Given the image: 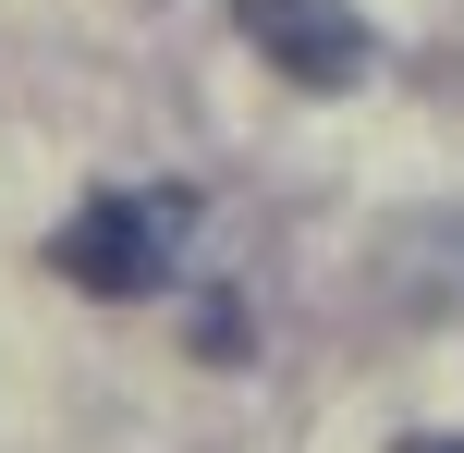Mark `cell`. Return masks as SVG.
Wrapping results in <instances>:
<instances>
[{"label":"cell","instance_id":"cell-1","mask_svg":"<svg viewBox=\"0 0 464 453\" xmlns=\"http://www.w3.org/2000/svg\"><path fill=\"white\" fill-rule=\"evenodd\" d=\"M184 221H196V196H86V209L62 221V282H86V294H111V307H135V294H160L171 282V258H184Z\"/></svg>","mask_w":464,"mask_h":453},{"label":"cell","instance_id":"cell-2","mask_svg":"<svg viewBox=\"0 0 464 453\" xmlns=\"http://www.w3.org/2000/svg\"><path fill=\"white\" fill-rule=\"evenodd\" d=\"M232 25H245L294 86H354V74H367V25H354V0H232Z\"/></svg>","mask_w":464,"mask_h":453},{"label":"cell","instance_id":"cell-3","mask_svg":"<svg viewBox=\"0 0 464 453\" xmlns=\"http://www.w3.org/2000/svg\"><path fill=\"white\" fill-rule=\"evenodd\" d=\"M403 453H464V441H403Z\"/></svg>","mask_w":464,"mask_h":453}]
</instances>
